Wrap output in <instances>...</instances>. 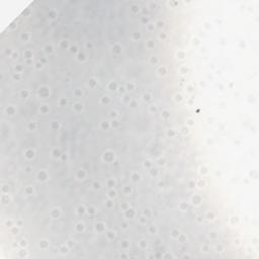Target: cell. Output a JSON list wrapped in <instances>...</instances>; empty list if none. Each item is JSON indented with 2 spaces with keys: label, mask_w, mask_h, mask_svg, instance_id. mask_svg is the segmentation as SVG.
Wrapping results in <instances>:
<instances>
[{
  "label": "cell",
  "mask_w": 259,
  "mask_h": 259,
  "mask_svg": "<svg viewBox=\"0 0 259 259\" xmlns=\"http://www.w3.org/2000/svg\"><path fill=\"white\" fill-rule=\"evenodd\" d=\"M174 83L103 53L51 64L8 89L2 182L76 215L131 206L181 175L185 115Z\"/></svg>",
  "instance_id": "obj_1"
}]
</instances>
